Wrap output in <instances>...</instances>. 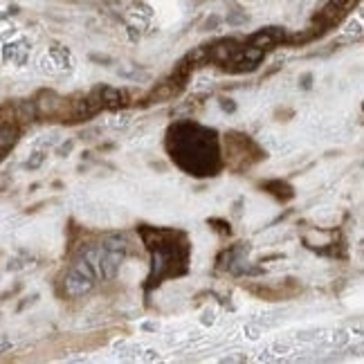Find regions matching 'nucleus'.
<instances>
[{
	"label": "nucleus",
	"instance_id": "obj_1",
	"mask_svg": "<svg viewBox=\"0 0 364 364\" xmlns=\"http://www.w3.org/2000/svg\"><path fill=\"white\" fill-rule=\"evenodd\" d=\"M63 102H65V100H61L59 95H54V92H50V90H43V92L38 95L36 104H34L36 115H41V117H57V115H59V110H61V106H63Z\"/></svg>",
	"mask_w": 364,
	"mask_h": 364
},
{
	"label": "nucleus",
	"instance_id": "obj_2",
	"mask_svg": "<svg viewBox=\"0 0 364 364\" xmlns=\"http://www.w3.org/2000/svg\"><path fill=\"white\" fill-rule=\"evenodd\" d=\"M239 43L236 41H232V38H228V41H220V43H216L214 48H209V59H214L216 63H232V59L239 54Z\"/></svg>",
	"mask_w": 364,
	"mask_h": 364
},
{
	"label": "nucleus",
	"instance_id": "obj_3",
	"mask_svg": "<svg viewBox=\"0 0 364 364\" xmlns=\"http://www.w3.org/2000/svg\"><path fill=\"white\" fill-rule=\"evenodd\" d=\"M286 32L279 30V27H270V30H263V32H257L255 36H252L250 43L255 48H261V50H270L274 48L279 41H284Z\"/></svg>",
	"mask_w": 364,
	"mask_h": 364
},
{
	"label": "nucleus",
	"instance_id": "obj_4",
	"mask_svg": "<svg viewBox=\"0 0 364 364\" xmlns=\"http://www.w3.org/2000/svg\"><path fill=\"white\" fill-rule=\"evenodd\" d=\"M18 139V126L16 124H0V153L9 151Z\"/></svg>",
	"mask_w": 364,
	"mask_h": 364
},
{
	"label": "nucleus",
	"instance_id": "obj_5",
	"mask_svg": "<svg viewBox=\"0 0 364 364\" xmlns=\"http://www.w3.org/2000/svg\"><path fill=\"white\" fill-rule=\"evenodd\" d=\"M144 243L149 250H162L166 245V239L171 236V232H158V230H142Z\"/></svg>",
	"mask_w": 364,
	"mask_h": 364
},
{
	"label": "nucleus",
	"instance_id": "obj_6",
	"mask_svg": "<svg viewBox=\"0 0 364 364\" xmlns=\"http://www.w3.org/2000/svg\"><path fill=\"white\" fill-rule=\"evenodd\" d=\"M100 97H102V104L108 106V108H117V106L124 104V92H119L115 88H102Z\"/></svg>",
	"mask_w": 364,
	"mask_h": 364
},
{
	"label": "nucleus",
	"instance_id": "obj_7",
	"mask_svg": "<svg viewBox=\"0 0 364 364\" xmlns=\"http://www.w3.org/2000/svg\"><path fill=\"white\" fill-rule=\"evenodd\" d=\"M0 124H18V119H16V106H14V104L0 106Z\"/></svg>",
	"mask_w": 364,
	"mask_h": 364
},
{
	"label": "nucleus",
	"instance_id": "obj_8",
	"mask_svg": "<svg viewBox=\"0 0 364 364\" xmlns=\"http://www.w3.org/2000/svg\"><path fill=\"white\" fill-rule=\"evenodd\" d=\"M205 59H209V48H196L193 52H189V57H187V61L191 63V65H196V63H203Z\"/></svg>",
	"mask_w": 364,
	"mask_h": 364
}]
</instances>
